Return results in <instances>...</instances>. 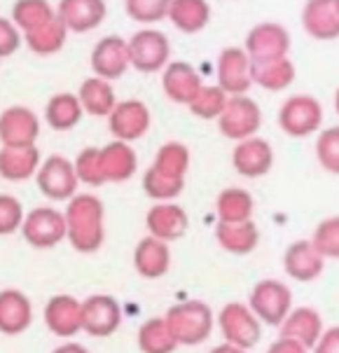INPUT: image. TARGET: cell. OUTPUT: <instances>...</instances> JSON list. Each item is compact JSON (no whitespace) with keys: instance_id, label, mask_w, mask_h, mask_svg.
Instances as JSON below:
<instances>
[{"instance_id":"1","label":"cell","mask_w":339,"mask_h":353,"mask_svg":"<svg viewBox=\"0 0 339 353\" xmlns=\"http://www.w3.org/2000/svg\"><path fill=\"white\" fill-rule=\"evenodd\" d=\"M68 201L66 236L77 250L92 253L103 241V203L92 194H75Z\"/></svg>"},{"instance_id":"2","label":"cell","mask_w":339,"mask_h":353,"mask_svg":"<svg viewBox=\"0 0 339 353\" xmlns=\"http://www.w3.org/2000/svg\"><path fill=\"white\" fill-rule=\"evenodd\" d=\"M129 47V63L138 73H157L166 68L171 57L169 38L157 28H141L127 40Z\"/></svg>"},{"instance_id":"3","label":"cell","mask_w":339,"mask_h":353,"mask_svg":"<svg viewBox=\"0 0 339 353\" xmlns=\"http://www.w3.org/2000/svg\"><path fill=\"white\" fill-rule=\"evenodd\" d=\"M38 188L47 199L52 201H68L75 196L77 190V173L75 164L61 154H50L45 161H40V169L35 173Z\"/></svg>"},{"instance_id":"4","label":"cell","mask_w":339,"mask_h":353,"mask_svg":"<svg viewBox=\"0 0 339 353\" xmlns=\"http://www.w3.org/2000/svg\"><path fill=\"white\" fill-rule=\"evenodd\" d=\"M260 108L253 99L243 97H229L225 103V110L218 117L220 134L227 136L232 141H246L253 139V134L260 129Z\"/></svg>"},{"instance_id":"5","label":"cell","mask_w":339,"mask_h":353,"mask_svg":"<svg viewBox=\"0 0 339 353\" xmlns=\"http://www.w3.org/2000/svg\"><path fill=\"white\" fill-rule=\"evenodd\" d=\"M23 236L35 248H52L59 241L66 239V215L56 208H33L28 215H23L21 223Z\"/></svg>"},{"instance_id":"6","label":"cell","mask_w":339,"mask_h":353,"mask_svg":"<svg viewBox=\"0 0 339 353\" xmlns=\"http://www.w3.org/2000/svg\"><path fill=\"white\" fill-rule=\"evenodd\" d=\"M108 129L115 141L134 143L143 139L150 129V110L138 99L117 101L108 115Z\"/></svg>"},{"instance_id":"7","label":"cell","mask_w":339,"mask_h":353,"mask_svg":"<svg viewBox=\"0 0 339 353\" xmlns=\"http://www.w3.org/2000/svg\"><path fill=\"white\" fill-rule=\"evenodd\" d=\"M40 136V119L26 105H10L0 112V143L3 148L35 145Z\"/></svg>"},{"instance_id":"8","label":"cell","mask_w":339,"mask_h":353,"mask_svg":"<svg viewBox=\"0 0 339 353\" xmlns=\"http://www.w3.org/2000/svg\"><path fill=\"white\" fill-rule=\"evenodd\" d=\"M89 65H92L96 77H103L108 82L120 80L127 73V68H132L127 40L122 35H105V38H101L96 47L92 50Z\"/></svg>"},{"instance_id":"9","label":"cell","mask_w":339,"mask_h":353,"mask_svg":"<svg viewBox=\"0 0 339 353\" xmlns=\"http://www.w3.org/2000/svg\"><path fill=\"white\" fill-rule=\"evenodd\" d=\"M253 85L251 77V57L241 47H227L220 52L218 59V87L229 97L246 94Z\"/></svg>"},{"instance_id":"10","label":"cell","mask_w":339,"mask_h":353,"mask_svg":"<svg viewBox=\"0 0 339 353\" xmlns=\"http://www.w3.org/2000/svg\"><path fill=\"white\" fill-rule=\"evenodd\" d=\"M320 105L316 99L311 97H293L288 99L278 112V124L288 136H295V139H302V136H309L318 129L320 124Z\"/></svg>"},{"instance_id":"11","label":"cell","mask_w":339,"mask_h":353,"mask_svg":"<svg viewBox=\"0 0 339 353\" xmlns=\"http://www.w3.org/2000/svg\"><path fill=\"white\" fill-rule=\"evenodd\" d=\"M108 14L105 0H59L56 17L63 21L68 33H89L103 23Z\"/></svg>"},{"instance_id":"12","label":"cell","mask_w":339,"mask_h":353,"mask_svg":"<svg viewBox=\"0 0 339 353\" xmlns=\"http://www.w3.org/2000/svg\"><path fill=\"white\" fill-rule=\"evenodd\" d=\"M290 38L278 23H260L255 26L246 38V54L251 61H271V59H283L288 52Z\"/></svg>"},{"instance_id":"13","label":"cell","mask_w":339,"mask_h":353,"mask_svg":"<svg viewBox=\"0 0 339 353\" xmlns=\"http://www.w3.org/2000/svg\"><path fill=\"white\" fill-rule=\"evenodd\" d=\"M120 325V304L108 295H94L82 304V330L92 337H108Z\"/></svg>"},{"instance_id":"14","label":"cell","mask_w":339,"mask_h":353,"mask_svg":"<svg viewBox=\"0 0 339 353\" xmlns=\"http://www.w3.org/2000/svg\"><path fill=\"white\" fill-rule=\"evenodd\" d=\"M251 304L260 319L267 321L269 325H278L283 321L285 311H288L290 292L278 281H263V283L255 285Z\"/></svg>"},{"instance_id":"15","label":"cell","mask_w":339,"mask_h":353,"mask_svg":"<svg viewBox=\"0 0 339 353\" xmlns=\"http://www.w3.org/2000/svg\"><path fill=\"white\" fill-rule=\"evenodd\" d=\"M162 85H164V94L174 103L189 105V101L197 97V92L201 89V80L199 73L189 63L174 61V63H166Z\"/></svg>"},{"instance_id":"16","label":"cell","mask_w":339,"mask_h":353,"mask_svg":"<svg viewBox=\"0 0 339 353\" xmlns=\"http://www.w3.org/2000/svg\"><path fill=\"white\" fill-rule=\"evenodd\" d=\"M232 161H234V169L241 176L248 178L265 176L271 169V161H274L271 145L263 139L239 141V145L234 148V154H232Z\"/></svg>"},{"instance_id":"17","label":"cell","mask_w":339,"mask_h":353,"mask_svg":"<svg viewBox=\"0 0 339 353\" xmlns=\"http://www.w3.org/2000/svg\"><path fill=\"white\" fill-rule=\"evenodd\" d=\"M40 150L35 145L28 148H0V176L5 181L19 183L28 181L40 169Z\"/></svg>"},{"instance_id":"18","label":"cell","mask_w":339,"mask_h":353,"mask_svg":"<svg viewBox=\"0 0 339 353\" xmlns=\"http://www.w3.org/2000/svg\"><path fill=\"white\" fill-rule=\"evenodd\" d=\"M33 321V307L26 295L19 290H3L0 292V332L19 334L28 330Z\"/></svg>"},{"instance_id":"19","label":"cell","mask_w":339,"mask_h":353,"mask_svg":"<svg viewBox=\"0 0 339 353\" xmlns=\"http://www.w3.org/2000/svg\"><path fill=\"white\" fill-rule=\"evenodd\" d=\"M45 321L50 330L59 337H70L82 330V304L68 295L52 297L45 311Z\"/></svg>"},{"instance_id":"20","label":"cell","mask_w":339,"mask_h":353,"mask_svg":"<svg viewBox=\"0 0 339 353\" xmlns=\"http://www.w3.org/2000/svg\"><path fill=\"white\" fill-rule=\"evenodd\" d=\"M101 164H103V176L105 183L115 181L124 183L136 173V152L132 143L124 141H110L108 145L101 148Z\"/></svg>"},{"instance_id":"21","label":"cell","mask_w":339,"mask_h":353,"mask_svg":"<svg viewBox=\"0 0 339 353\" xmlns=\"http://www.w3.org/2000/svg\"><path fill=\"white\" fill-rule=\"evenodd\" d=\"M305 26L309 35L318 40L339 35V3L337 0H309L305 8Z\"/></svg>"},{"instance_id":"22","label":"cell","mask_w":339,"mask_h":353,"mask_svg":"<svg viewBox=\"0 0 339 353\" xmlns=\"http://www.w3.org/2000/svg\"><path fill=\"white\" fill-rule=\"evenodd\" d=\"M77 99H80V105L87 115L92 117H108L115 108L117 99H115V89L108 80L103 77H87L80 85V92H77Z\"/></svg>"},{"instance_id":"23","label":"cell","mask_w":339,"mask_h":353,"mask_svg":"<svg viewBox=\"0 0 339 353\" xmlns=\"http://www.w3.org/2000/svg\"><path fill=\"white\" fill-rule=\"evenodd\" d=\"M82 115H85V110H82L77 94L73 92H59L45 105V122L54 131L75 129L80 124Z\"/></svg>"},{"instance_id":"24","label":"cell","mask_w":339,"mask_h":353,"mask_svg":"<svg viewBox=\"0 0 339 353\" xmlns=\"http://www.w3.org/2000/svg\"><path fill=\"white\" fill-rule=\"evenodd\" d=\"M166 19L181 33H199L211 19V8L206 0H171Z\"/></svg>"},{"instance_id":"25","label":"cell","mask_w":339,"mask_h":353,"mask_svg":"<svg viewBox=\"0 0 339 353\" xmlns=\"http://www.w3.org/2000/svg\"><path fill=\"white\" fill-rule=\"evenodd\" d=\"M68 28L63 26V21L54 17L52 21L43 23V26L33 28V31L23 33V43L38 57H52V54L61 52V47L66 45Z\"/></svg>"},{"instance_id":"26","label":"cell","mask_w":339,"mask_h":353,"mask_svg":"<svg viewBox=\"0 0 339 353\" xmlns=\"http://www.w3.org/2000/svg\"><path fill=\"white\" fill-rule=\"evenodd\" d=\"M54 17L56 10L50 5V0H17L12 5V21L21 31V35L52 21Z\"/></svg>"},{"instance_id":"27","label":"cell","mask_w":339,"mask_h":353,"mask_svg":"<svg viewBox=\"0 0 339 353\" xmlns=\"http://www.w3.org/2000/svg\"><path fill=\"white\" fill-rule=\"evenodd\" d=\"M136 267H138L141 276L145 279H157L162 276L169 267V253H166V246L159 239H143L136 248V257H134Z\"/></svg>"},{"instance_id":"28","label":"cell","mask_w":339,"mask_h":353,"mask_svg":"<svg viewBox=\"0 0 339 353\" xmlns=\"http://www.w3.org/2000/svg\"><path fill=\"white\" fill-rule=\"evenodd\" d=\"M295 70L288 59H271V61H251V77L253 82H260L265 89H283L293 80Z\"/></svg>"},{"instance_id":"29","label":"cell","mask_w":339,"mask_h":353,"mask_svg":"<svg viewBox=\"0 0 339 353\" xmlns=\"http://www.w3.org/2000/svg\"><path fill=\"white\" fill-rule=\"evenodd\" d=\"M147 227L154 239H178L185 230V213L178 206H157L147 213Z\"/></svg>"},{"instance_id":"30","label":"cell","mask_w":339,"mask_h":353,"mask_svg":"<svg viewBox=\"0 0 339 353\" xmlns=\"http://www.w3.org/2000/svg\"><path fill=\"white\" fill-rule=\"evenodd\" d=\"M189 164V152L185 145L181 143H166V145L159 148L157 152V159H154L152 169L159 171V173H166V176H176V178H183Z\"/></svg>"},{"instance_id":"31","label":"cell","mask_w":339,"mask_h":353,"mask_svg":"<svg viewBox=\"0 0 339 353\" xmlns=\"http://www.w3.org/2000/svg\"><path fill=\"white\" fill-rule=\"evenodd\" d=\"M141 349L145 353H171L176 349V339L166 321H150L141 330Z\"/></svg>"},{"instance_id":"32","label":"cell","mask_w":339,"mask_h":353,"mask_svg":"<svg viewBox=\"0 0 339 353\" xmlns=\"http://www.w3.org/2000/svg\"><path fill=\"white\" fill-rule=\"evenodd\" d=\"M227 94L223 92L220 87H204L197 92V97L189 101V110L194 112L197 117L204 119H216L220 117V112L225 110V103H227Z\"/></svg>"},{"instance_id":"33","label":"cell","mask_w":339,"mask_h":353,"mask_svg":"<svg viewBox=\"0 0 339 353\" xmlns=\"http://www.w3.org/2000/svg\"><path fill=\"white\" fill-rule=\"evenodd\" d=\"M251 194L243 192V190H225L218 201L220 215H223L225 223H243L251 213Z\"/></svg>"},{"instance_id":"34","label":"cell","mask_w":339,"mask_h":353,"mask_svg":"<svg viewBox=\"0 0 339 353\" xmlns=\"http://www.w3.org/2000/svg\"><path fill=\"white\" fill-rule=\"evenodd\" d=\"M73 164H75V173L80 183H87V185L105 183L103 164H101V148H85V150L77 154V159Z\"/></svg>"},{"instance_id":"35","label":"cell","mask_w":339,"mask_h":353,"mask_svg":"<svg viewBox=\"0 0 339 353\" xmlns=\"http://www.w3.org/2000/svg\"><path fill=\"white\" fill-rule=\"evenodd\" d=\"M171 0H124V10L138 23H157L166 19Z\"/></svg>"},{"instance_id":"36","label":"cell","mask_w":339,"mask_h":353,"mask_svg":"<svg viewBox=\"0 0 339 353\" xmlns=\"http://www.w3.org/2000/svg\"><path fill=\"white\" fill-rule=\"evenodd\" d=\"M143 188L152 199H171L183 190V178L166 176V173L154 171L152 166L147 169L145 178H143Z\"/></svg>"},{"instance_id":"37","label":"cell","mask_w":339,"mask_h":353,"mask_svg":"<svg viewBox=\"0 0 339 353\" xmlns=\"http://www.w3.org/2000/svg\"><path fill=\"white\" fill-rule=\"evenodd\" d=\"M23 223V208L19 199H14L12 194H0V236L14 234L17 230H21Z\"/></svg>"},{"instance_id":"38","label":"cell","mask_w":339,"mask_h":353,"mask_svg":"<svg viewBox=\"0 0 339 353\" xmlns=\"http://www.w3.org/2000/svg\"><path fill=\"white\" fill-rule=\"evenodd\" d=\"M316 152H318V159L323 161L325 169L339 173V127H332L320 134Z\"/></svg>"},{"instance_id":"39","label":"cell","mask_w":339,"mask_h":353,"mask_svg":"<svg viewBox=\"0 0 339 353\" xmlns=\"http://www.w3.org/2000/svg\"><path fill=\"white\" fill-rule=\"evenodd\" d=\"M295 250V255H300V262H285L288 265V274L300 281H309L314 279L316 274H320V265H309V255L314 253L311 248H309V243H295V246H290Z\"/></svg>"},{"instance_id":"40","label":"cell","mask_w":339,"mask_h":353,"mask_svg":"<svg viewBox=\"0 0 339 353\" xmlns=\"http://www.w3.org/2000/svg\"><path fill=\"white\" fill-rule=\"evenodd\" d=\"M21 43H23V35L14 26V21L0 17V59H8L12 54H17Z\"/></svg>"},{"instance_id":"41","label":"cell","mask_w":339,"mask_h":353,"mask_svg":"<svg viewBox=\"0 0 339 353\" xmlns=\"http://www.w3.org/2000/svg\"><path fill=\"white\" fill-rule=\"evenodd\" d=\"M52 353H89V351L82 349L80 344H66V346H59V349Z\"/></svg>"},{"instance_id":"42","label":"cell","mask_w":339,"mask_h":353,"mask_svg":"<svg viewBox=\"0 0 339 353\" xmlns=\"http://www.w3.org/2000/svg\"><path fill=\"white\" fill-rule=\"evenodd\" d=\"M335 105H337V112H339V92H337V97H335Z\"/></svg>"},{"instance_id":"43","label":"cell","mask_w":339,"mask_h":353,"mask_svg":"<svg viewBox=\"0 0 339 353\" xmlns=\"http://www.w3.org/2000/svg\"><path fill=\"white\" fill-rule=\"evenodd\" d=\"M337 3H339V0H337Z\"/></svg>"}]
</instances>
